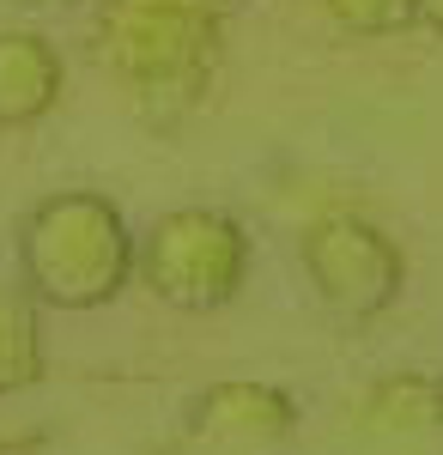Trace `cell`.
<instances>
[{
  "label": "cell",
  "instance_id": "30bf717a",
  "mask_svg": "<svg viewBox=\"0 0 443 455\" xmlns=\"http://www.w3.org/2000/svg\"><path fill=\"white\" fill-rule=\"evenodd\" d=\"M419 25L443 36V0H419Z\"/></svg>",
  "mask_w": 443,
  "mask_h": 455
},
{
  "label": "cell",
  "instance_id": "3957f363",
  "mask_svg": "<svg viewBox=\"0 0 443 455\" xmlns=\"http://www.w3.org/2000/svg\"><path fill=\"white\" fill-rule=\"evenodd\" d=\"M134 280L171 310H225L249 280V237L219 207H171L146 225Z\"/></svg>",
  "mask_w": 443,
  "mask_h": 455
},
{
  "label": "cell",
  "instance_id": "6da1fadb",
  "mask_svg": "<svg viewBox=\"0 0 443 455\" xmlns=\"http://www.w3.org/2000/svg\"><path fill=\"white\" fill-rule=\"evenodd\" d=\"M231 0H98V61L152 122H182L225 68Z\"/></svg>",
  "mask_w": 443,
  "mask_h": 455
},
{
  "label": "cell",
  "instance_id": "5b68a950",
  "mask_svg": "<svg viewBox=\"0 0 443 455\" xmlns=\"http://www.w3.org/2000/svg\"><path fill=\"white\" fill-rule=\"evenodd\" d=\"M189 443L219 455H255L298 443V401L273 383H213L189 401Z\"/></svg>",
  "mask_w": 443,
  "mask_h": 455
},
{
  "label": "cell",
  "instance_id": "277c9868",
  "mask_svg": "<svg viewBox=\"0 0 443 455\" xmlns=\"http://www.w3.org/2000/svg\"><path fill=\"white\" fill-rule=\"evenodd\" d=\"M298 261H304V280L322 298V310H334L341 322L383 315L401 298V285H407L401 243L383 225L358 219V212H322V219H310L304 237H298Z\"/></svg>",
  "mask_w": 443,
  "mask_h": 455
},
{
  "label": "cell",
  "instance_id": "7a4b0ae2",
  "mask_svg": "<svg viewBox=\"0 0 443 455\" xmlns=\"http://www.w3.org/2000/svg\"><path fill=\"white\" fill-rule=\"evenodd\" d=\"M140 237L128 231L122 207L98 188L43 195L19 219V285L43 310H103L134 285Z\"/></svg>",
  "mask_w": 443,
  "mask_h": 455
},
{
  "label": "cell",
  "instance_id": "9c48e42d",
  "mask_svg": "<svg viewBox=\"0 0 443 455\" xmlns=\"http://www.w3.org/2000/svg\"><path fill=\"white\" fill-rule=\"evenodd\" d=\"M346 36H401L419 25V0H322Z\"/></svg>",
  "mask_w": 443,
  "mask_h": 455
},
{
  "label": "cell",
  "instance_id": "52a82bcc",
  "mask_svg": "<svg viewBox=\"0 0 443 455\" xmlns=\"http://www.w3.org/2000/svg\"><path fill=\"white\" fill-rule=\"evenodd\" d=\"M61 55L36 31H0V128H31L61 104Z\"/></svg>",
  "mask_w": 443,
  "mask_h": 455
},
{
  "label": "cell",
  "instance_id": "8fae6325",
  "mask_svg": "<svg viewBox=\"0 0 443 455\" xmlns=\"http://www.w3.org/2000/svg\"><path fill=\"white\" fill-rule=\"evenodd\" d=\"M25 6H73V0H25Z\"/></svg>",
  "mask_w": 443,
  "mask_h": 455
},
{
  "label": "cell",
  "instance_id": "8992f818",
  "mask_svg": "<svg viewBox=\"0 0 443 455\" xmlns=\"http://www.w3.org/2000/svg\"><path fill=\"white\" fill-rule=\"evenodd\" d=\"M352 431H358V443H425V437H438L443 377H425V371L376 377L352 407Z\"/></svg>",
  "mask_w": 443,
  "mask_h": 455
},
{
  "label": "cell",
  "instance_id": "ba28073f",
  "mask_svg": "<svg viewBox=\"0 0 443 455\" xmlns=\"http://www.w3.org/2000/svg\"><path fill=\"white\" fill-rule=\"evenodd\" d=\"M43 304L31 291H0V395H25L43 383Z\"/></svg>",
  "mask_w": 443,
  "mask_h": 455
}]
</instances>
